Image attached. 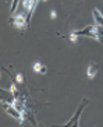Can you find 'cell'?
Wrapping results in <instances>:
<instances>
[{"instance_id":"6da1fadb","label":"cell","mask_w":103,"mask_h":127,"mask_svg":"<svg viewBox=\"0 0 103 127\" xmlns=\"http://www.w3.org/2000/svg\"><path fill=\"white\" fill-rule=\"evenodd\" d=\"M74 35H77V36H89V38H93L96 41H99L100 43L103 45V39H102V35H103V28L98 24L95 25H88L86 28L84 30H77L73 32Z\"/></svg>"},{"instance_id":"7a4b0ae2","label":"cell","mask_w":103,"mask_h":127,"mask_svg":"<svg viewBox=\"0 0 103 127\" xmlns=\"http://www.w3.org/2000/svg\"><path fill=\"white\" fill-rule=\"evenodd\" d=\"M3 109H4V112L7 113L8 116H11L13 119H15L20 124H24L25 116H24V113H22V112H20V110L15 108L13 103H8V102H4L3 101Z\"/></svg>"},{"instance_id":"3957f363","label":"cell","mask_w":103,"mask_h":127,"mask_svg":"<svg viewBox=\"0 0 103 127\" xmlns=\"http://www.w3.org/2000/svg\"><path fill=\"white\" fill-rule=\"evenodd\" d=\"M88 102H89V101L86 99V98H85L84 101L81 102V105L78 106V109H77V112H75V115H74L73 117H71V119L68 120L66 124H64V126H66V127H70V126H79V117H81L82 112H84L85 106L88 105Z\"/></svg>"},{"instance_id":"277c9868","label":"cell","mask_w":103,"mask_h":127,"mask_svg":"<svg viewBox=\"0 0 103 127\" xmlns=\"http://www.w3.org/2000/svg\"><path fill=\"white\" fill-rule=\"evenodd\" d=\"M10 23L15 27V28H18V30H25L28 28V21H26V17L24 14H17V15H13L10 20Z\"/></svg>"},{"instance_id":"5b68a950","label":"cell","mask_w":103,"mask_h":127,"mask_svg":"<svg viewBox=\"0 0 103 127\" xmlns=\"http://www.w3.org/2000/svg\"><path fill=\"white\" fill-rule=\"evenodd\" d=\"M99 71V64L98 63H89L88 68H86V74H88V78H95V75L98 74Z\"/></svg>"},{"instance_id":"8992f818","label":"cell","mask_w":103,"mask_h":127,"mask_svg":"<svg viewBox=\"0 0 103 127\" xmlns=\"http://www.w3.org/2000/svg\"><path fill=\"white\" fill-rule=\"evenodd\" d=\"M92 17H93V20H95V24H98V25H100L103 28V14L98 10V8H93L92 10Z\"/></svg>"},{"instance_id":"52a82bcc","label":"cell","mask_w":103,"mask_h":127,"mask_svg":"<svg viewBox=\"0 0 103 127\" xmlns=\"http://www.w3.org/2000/svg\"><path fill=\"white\" fill-rule=\"evenodd\" d=\"M33 71L35 73H41V74H46L48 73V67L45 66V64L39 63V62H36V63H33Z\"/></svg>"},{"instance_id":"ba28073f","label":"cell","mask_w":103,"mask_h":127,"mask_svg":"<svg viewBox=\"0 0 103 127\" xmlns=\"http://www.w3.org/2000/svg\"><path fill=\"white\" fill-rule=\"evenodd\" d=\"M20 0H11V6H10V14L14 15V13L17 11V7H18Z\"/></svg>"},{"instance_id":"9c48e42d","label":"cell","mask_w":103,"mask_h":127,"mask_svg":"<svg viewBox=\"0 0 103 127\" xmlns=\"http://www.w3.org/2000/svg\"><path fill=\"white\" fill-rule=\"evenodd\" d=\"M14 82H17V84H21V82H24V75H22V73H17V74H15Z\"/></svg>"},{"instance_id":"30bf717a","label":"cell","mask_w":103,"mask_h":127,"mask_svg":"<svg viewBox=\"0 0 103 127\" xmlns=\"http://www.w3.org/2000/svg\"><path fill=\"white\" fill-rule=\"evenodd\" d=\"M70 41H71V42H75V41H77V35L71 34V35H70Z\"/></svg>"},{"instance_id":"8fae6325","label":"cell","mask_w":103,"mask_h":127,"mask_svg":"<svg viewBox=\"0 0 103 127\" xmlns=\"http://www.w3.org/2000/svg\"><path fill=\"white\" fill-rule=\"evenodd\" d=\"M50 17H52V18H53V20H54V18H56V17H57V13H56V11H54V10H53V11H52V13H50Z\"/></svg>"}]
</instances>
